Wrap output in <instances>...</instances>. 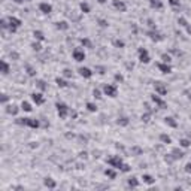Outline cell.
Returning <instances> with one entry per match:
<instances>
[{"label":"cell","mask_w":191,"mask_h":191,"mask_svg":"<svg viewBox=\"0 0 191 191\" xmlns=\"http://www.w3.org/2000/svg\"><path fill=\"white\" fill-rule=\"evenodd\" d=\"M78 73L82 76L84 79H90V78H93V75H94V72H93L90 67H84V66H81L78 69Z\"/></svg>","instance_id":"obj_9"},{"label":"cell","mask_w":191,"mask_h":191,"mask_svg":"<svg viewBox=\"0 0 191 191\" xmlns=\"http://www.w3.org/2000/svg\"><path fill=\"white\" fill-rule=\"evenodd\" d=\"M25 72H27V75L32 76V78H33V76H36V70H34L32 66H28V64L25 66Z\"/></svg>","instance_id":"obj_38"},{"label":"cell","mask_w":191,"mask_h":191,"mask_svg":"<svg viewBox=\"0 0 191 191\" xmlns=\"http://www.w3.org/2000/svg\"><path fill=\"white\" fill-rule=\"evenodd\" d=\"M8 23H9V25H8L9 33H17V30L21 27V24H23V21L18 17H14V15L8 17Z\"/></svg>","instance_id":"obj_2"},{"label":"cell","mask_w":191,"mask_h":191,"mask_svg":"<svg viewBox=\"0 0 191 191\" xmlns=\"http://www.w3.org/2000/svg\"><path fill=\"white\" fill-rule=\"evenodd\" d=\"M20 109H21V108H18L17 105H8L5 111H6V114H8V115L15 116V115L18 114V112H20Z\"/></svg>","instance_id":"obj_18"},{"label":"cell","mask_w":191,"mask_h":191,"mask_svg":"<svg viewBox=\"0 0 191 191\" xmlns=\"http://www.w3.org/2000/svg\"><path fill=\"white\" fill-rule=\"evenodd\" d=\"M81 45H82L84 48H93V43L88 37H82V39H81Z\"/></svg>","instance_id":"obj_34"},{"label":"cell","mask_w":191,"mask_h":191,"mask_svg":"<svg viewBox=\"0 0 191 191\" xmlns=\"http://www.w3.org/2000/svg\"><path fill=\"white\" fill-rule=\"evenodd\" d=\"M137 57H139V61L143 63V64H148L151 61V55L146 48H139L137 50Z\"/></svg>","instance_id":"obj_6"},{"label":"cell","mask_w":191,"mask_h":191,"mask_svg":"<svg viewBox=\"0 0 191 191\" xmlns=\"http://www.w3.org/2000/svg\"><path fill=\"white\" fill-rule=\"evenodd\" d=\"M142 181H143V184H146V185H152V184H155L154 176H152V175H148V173L142 175Z\"/></svg>","instance_id":"obj_21"},{"label":"cell","mask_w":191,"mask_h":191,"mask_svg":"<svg viewBox=\"0 0 191 191\" xmlns=\"http://www.w3.org/2000/svg\"><path fill=\"white\" fill-rule=\"evenodd\" d=\"M55 109H57V115L60 116V119H66L69 114H70V109L64 102H57L55 103Z\"/></svg>","instance_id":"obj_1"},{"label":"cell","mask_w":191,"mask_h":191,"mask_svg":"<svg viewBox=\"0 0 191 191\" xmlns=\"http://www.w3.org/2000/svg\"><path fill=\"white\" fill-rule=\"evenodd\" d=\"M157 67H158V70L161 72V73H164V75H167V73H170L172 72V66H170V63H158L157 64Z\"/></svg>","instance_id":"obj_14"},{"label":"cell","mask_w":191,"mask_h":191,"mask_svg":"<svg viewBox=\"0 0 191 191\" xmlns=\"http://www.w3.org/2000/svg\"><path fill=\"white\" fill-rule=\"evenodd\" d=\"M127 185H128V188H137L141 185V182H139V179L136 176H130L127 179Z\"/></svg>","instance_id":"obj_19"},{"label":"cell","mask_w":191,"mask_h":191,"mask_svg":"<svg viewBox=\"0 0 191 191\" xmlns=\"http://www.w3.org/2000/svg\"><path fill=\"white\" fill-rule=\"evenodd\" d=\"M43 185H45L48 190H55V188H57V181H55L54 178H51V176H46V178L43 179Z\"/></svg>","instance_id":"obj_13"},{"label":"cell","mask_w":191,"mask_h":191,"mask_svg":"<svg viewBox=\"0 0 191 191\" xmlns=\"http://www.w3.org/2000/svg\"><path fill=\"white\" fill-rule=\"evenodd\" d=\"M11 57L15 58V60H18V54H17V52H11Z\"/></svg>","instance_id":"obj_53"},{"label":"cell","mask_w":191,"mask_h":191,"mask_svg":"<svg viewBox=\"0 0 191 191\" xmlns=\"http://www.w3.org/2000/svg\"><path fill=\"white\" fill-rule=\"evenodd\" d=\"M97 23H99L100 27H108V25H109L106 20H97Z\"/></svg>","instance_id":"obj_51"},{"label":"cell","mask_w":191,"mask_h":191,"mask_svg":"<svg viewBox=\"0 0 191 191\" xmlns=\"http://www.w3.org/2000/svg\"><path fill=\"white\" fill-rule=\"evenodd\" d=\"M55 84H57L58 88H66L67 85H69L66 79H64V78H60V76H57V78H55Z\"/></svg>","instance_id":"obj_26"},{"label":"cell","mask_w":191,"mask_h":191,"mask_svg":"<svg viewBox=\"0 0 191 191\" xmlns=\"http://www.w3.org/2000/svg\"><path fill=\"white\" fill-rule=\"evenodd\" d=\"M115 81L116 82H124V76L121 73H115Z\"/></svg>","instance_id":"obj_49"},{"label":"cell","mask_w":191,"mask_h":191,"mask_svg":"<svg viewBox=\"0 0 191 191\" xmlns=\"http://www.w3.org/2000/svg\"><path fill=\"white\" fill-rule=\"evenodd\" d=\"M79 9H81V12H84V14H90L91 12V6L87 2H81L79 3Z\"/></svg>","instance_id":"obj_25"},{"label":"cell","mask_w":191,"mask_h":191,"mask_svg":"<svg viewBox=\"0 0 191 191\" xmlns=\"http://www.w3.org/2000/svg\"><path fill=\"white\" fill-rule=\"evenodd\" d=\"M130 170H132V167L128 166L127 163H124V164H123V167H121V170H119V172H123V173H128Z\"/></svg>","instance_id":"obj_47"},{"label":"cell","mask_w":191,"mask_h":191,"mask_svg":"<svg viewBox=\"0 0 191 191\" xmlns=\"http://www.w3.org/2000/svg\"><path fill=\"white\" fill-rule=\"evenodd\" d=\"M154 90H155V93L157 94H160V96H166L167 94V87H166V84L164 82H160V81H155L154 82Z\"/></svg>","instance_id":"obj_8"},{"label":"cell","mask_w":191,"mask_h":191,"mask_svg":"<svg viewBox=\"0 0 191 191\" xmlns=\"http://www.w3.org/2000/svg\"><path fill=\"white\" fill-rule=\"evenodd\" d=\"M169 5H170L172 8H179V6H181V2H179V0H169Z\"/></svg>","instance_id":"obj_46"},{"label":"cell","mask_w":191,"mask_h":191,"mask_svg":"<svg viewBox=\"0 0 191 191\" xmlns=\"http://www.w3.org/2000/svg\"><path fill=\"white\" fill-rule=\"evenodd\" d=\"M178 24L181 25V27H187V25H188V21H187L184 17H179L178 18Z\"/></svg>","instance_id":"obj_44"},{"label":"cell","mask_w":191,"mask_h":191,"mask_svg":"<svg viewBox=\"0 0 191 191\" xmlns=\"http://www.w3.org/2000/svg\"><path fill=\"white\" fill-rule=\"evenodd\" d=\"M72 57H73V60H75V61L81 63V61H84V60H85L87 54H85L84 48H75V50L72 51Z\"/></svg>","instance_id":"obj_7"},{"label":"cell","mask_w":191,"mask_h":191,"mask_svg":"<svg viewBox=\"0 0 191 191\" xmlns=\"http://www.w3.org/2000/svg\"><path fill=\"white\" fill-rule=\"evenodd\" d=\"M172 155L175 157V160H178V158L184 157V152L179 150V148H173V150H172Z\"/></svg>","instance_id":"obj_32"},{"label":"cell","mask_w":191,"mask_h":191,"mask_svg":"<svg viewBox=\"0 0 191 191\" xmlns=\"http://www.w3.org/2000/svg\"><path fill=\"white\" fill-rule=\"evenodd\" d=\"M63 76H66V78H72L73 76V72L70 70V69H63Z\"/></svg>","instance_id":"obj_45"},{"label":"cell","mask_w":191,"mask_h":191,"mask_svg":"<svg viewBox=\"0 0 191 191\" xmlns=\"http://www.w3.org/2000/svg\"><path fill=\"white\" fill-rule=\"evenodd\" d=\"M12 2H14V3H18V5H20V3H23V2H25V0H12Z\"/></svg>","instance_id":"obj_55"},{"label":"cell","mask_w":191,"mask_h":191,"mask_svg":"<svg viewBox=\"0 0 191 191\" xmlns=\"http://www.w3.org/2000/svg\"><path fill=\"white\" fill-rule=\"evenodd\" d=\"M0 72H2V75H9L11 73V64H9L6 60H2L0 61Z\"/></svg>","instance_id":"obj_16"},{"label":"cell","mask_w":191,"mask_h":191,"mask_svg":"<svg viewBox=\"0 0 191 191\" xmlns=\"http://www.w3.org/2000/svg\"><path fill=\"white\" fill-rule=\"evenodd\" d=\"M20 108H21V111H23V112H32V111H33V108H32V103H30V102H25V100H23V102H21V106H20Z\"/></svg>","instance_id":"obj_22"},{"label":"cell","mask_w":191,"mask_h":191,"mask_svg":"<svg viewBox=\"0 0 191 191\" xmlns=\"http://www.w3.org/2000/svg\"><path fill=\"white\" fill-rule=\"evenodd\" d=\"M32 100H33V103H36L37 106H41V105H43L45 103V96H43V93L42 91H37V93H33L32 94Z\"/></svg>","instance_id":"obj_10"},{"label":"cell","mask_w":191,"mask_h":191,"mask_svg":"<svg viewBox=\"0 0 191 191\" xmlns=\"http://www.w3.org/2000/svg\"><path fill=\"white\" fill-rule=\"evenodd\" d=\"M39 11L42 14H45V15H50L52 12V5L48 3V2H42V3H39Z\"/></svg>","instance_id":"obj_12"},{"label":"cell","mask_w":191,"mask_h":191,"mask_svg":"<svg viewBox=\"0 0 191 191\" xmlns=\"http://www.w3.org/2000/svg\"><path fill=\"white\" fill-rule=\"evenodd\" d=\"M8 102H9V96L6 94V93H3V94H2V99H0V103H2L3 106H6Z\"/></svg>","instance_id":"obj_42"},{"label":"cell","mask_w":191,"mask_h":191,"mask_svg":"<svg viewBox=\"0 0 191 191\" xmlns=\"http://www.w3.org/2000/svg\"><path fill=\"white\" fill-rule=\"evenodd\" d=\"M27 119H28V118H18L15 123H17L18 125H25V127H27Z\"/></svg>","instance_id":"obj_48"},{"label":"cell","mask_w":191,"mask_h":191,"mask_svg":"<svg viewBox=\"0 0 191 191\" xmlns=\"http://www.w3.org/2000/svg\"><path fill=\"white\" fill-rule=\"evenodd\" d=\"M32 50H33V51H41V50H42V45H41V42H39V41L33 42V43H32Z\"/></svg>","instance_id":"obj_43"},{"label":"cell","mask_w":191,"mask_h":191,"mask_svg":"<svg viewBox=\"0 0 191 191\" xmlns=\"http://www.w3.org/2000/svg\"><path fill=\"white\" fill-rule=\"evenodd\" d=\"M97 2H99L100 5H105V3H106V2H108V0H97Z\"/></svg>","instance_id":"obj_56"},{"label":"cell","mask_w":191,"mask_h":191,"mask_svg":"<svg viewBox=\"0 0 191 191\" xmlns=\"http://www.w3.org/2000/svg\"><path fill=\"white\" fill-rule=\"evenodd\" d=\"M151 102L155 103V106H157L158 109H166L167 108V103L164 102L163 96H160V94H157V93L151 94Z\"/></svg>","instance_id":"obj_5"},{"label":"cell","mask_w":191,"mask_h":191,"mask_svg":"<svg viewBox=\"0 0 191 191\" xmlns=\"http://www.w3.org/2000/svg\"><path fill=\"white\" fill-rule=\"evenodd\" d=\"M34 85H36L41 91H45V90L48 88V85H46V82H45L43 79H36V84H34Z\"/></svg>","instance_id":"obj_28"},{"label":"cell","mask_w":191,"mask_h":191,"mask_svg":"<svg viewBox=\"0 0 191 191\" xmlns=\"http://www.w3.org/2000/svg\"><path fill=\"white\" fill-rule=\"evenodd\" d=\"M94 70H96L99 75H105V73H106V67H105V66H99V64L94 67Z\"/></svg>","instance_id":"obj_41"},{"label":"cell","mask_w":191,"mask_h":191,"mask_svg":"<svg viewBox=\"0 0 191 191\" xmlns=\"http://www.w3.org/2000/svg\"><path fill=\"white\" fill-rule=\"evenodd\" d=\"M146 34H148V37H150L151 41H154V42H160V41H163V39H164V37H163V34L157 32V28H152V30H150Z\"/></svg>","instance_id":"obj_11"},{"label":"cell","mask_w":191,"mask_h":191,"mask_svg":"<svg viewBox=\"0 0 191 191\" xmlns=\"http://www.w3.org/2000/svg\"><path fill=\"white\" fill-rule=\"evenodd\" d=\"M151 114H152V112H150V111H146L145 114H142L141 119H142V121H143V123H150V119H151Z\"/></svg>","instance_id":"obj_37"},{"label":"cell","mask_w":191,"mask_h":191,"mask_svg":"<svg viewBox=\"0 0 191 191\" xmlns=\"http://www.w3.org/2000/svg\"><path fill=\"white\" fill-rule=\"evenodd\" d=\"M103 94L111 97V99H114V97H116V94H118V87H116L115 84H105L103 85Z\"/></svg>","instance_id":"obj_3"},{"label":"cell","mask_w":191,"mask_h":191,"mask_svg":"<svg viewBox=\"0 0 191 191\" xmlns=\"http://www.w3.org/2000/svg\"><path fill=\"white\" fill-rule=\"evenodd\" d=\"M93 97H94L96 100H100V99H102V97H103L102 90H100V88H94V90H93Z\"/></svg>","instance_id":"obj_36"},{"label":"cell","mask_w":191,"mask_h":191,"mask_svg":"<svg viewBox=\"0 0 191 191\" xmlns=\"http://www.w3.org/2000/svg\"><path fill=\"white\" fill-rule=\"evenodd\" d=\"M185 28H187V33H188V34H191V25L188 24V25H187V27H185Z\"/></svg>","instance_id":"obj_54"},{"label":"cell","mask_w":191,"mask_h":191,"mask_svg":"<svg viewBox=\"0 0 191 191\" xmlns=\"http://www.w3.org/2000/svg\"><path fill=\"white\" fill-rule=\"evenodd\" d=\"M160 141H161V143H164V145H169V143H172V137L166 133H161L160 134Z\"/></svg>","instance_id":"obj_30"},{"label":"cell","mask_w":191,"mask_h":191,"mask_svg":"<svg viewBox=\"0 0 191 191\" xmlns=\"http://www.w3.org/2000/svg\"><path fill=\"white\" fill-rule=\"evenodd\" d=\"M150 6L152 9H161L163 8V2L161 0H150Z\"/></svg>","instance_id":"obj_29"},{"label":"cell","mask_w":191,"mask_h":191,"mask_svg":"<svg viewBox=\"0 0 191 191\" xmlns=\"http://www.w3.org/2000/svg\"><path fill=\"white\" fill-rule=\"evenodd\" d=\"M25 2H30V0H25Z\"/></svg>","instance_id":"obj_58"},{"label":"cell","mask_w":191,"mask_h":191,"mask_svg":"<svg viewBox=\"0 0 191 191\" xmlns=\"http://www.w3.org/2000/svg\"><path fill=\"white\" fill-rule=\"evenodd\" d=\"M87 109H88L90 112H97V105L93 103V102H88V103H87Z\"/></svg>","instance_id":"obj_39"},{"label":"cell","mask_w":191,"mask_h":191,"mask_svg":"<svg viewBox=\"0 0 191 191\" xmlns=\"http://www.w3.org/2000/svg\"><path fill=\"white\" fill-rule=\"evenodd\" d=\"M33 37L36 39V41H45V34H43V32H41V30H34L33 32Z\"/></svg>","instance_id":"obj_31"},{"label":"cell","mask_w":191,"mask_h":191,"mask_svg":"<svg viewBox=\"0 0 191 191\" xmlns=\"http://www.w3.org/2000/svg\"><path fill=\"white\" fill-rule=\"evenodd\" d=\"M106 163H108L111 167L121 170V167H123V164H124V160L119 157V155H112V157H109L108 160H106Z\"/></svg>","instance_id":"obj_4"},{"label":"cell","mask_w":191,"mask_h":191,"mask_svg":"<svg viewBox=\"0 0 191 191\" xmlns=\"http://www.w3.org/2000/svg\"><path fill=\"white\" fill-rule=\"evenodd\" d=\"M79 155H81V157H84V158H87V152H81Z\"/></svg>","instance_id":"obj_57"},{"label":"cell","mask_w":191,"mask_h":191,"mask_svg":"<svg viewBox=\"0 0 191 191\" xmlns=\"http://www.w3.org/2000/svg\"><path fill=\"white\" fill-rule=\"evenodd\" d=\"M112 5L119 12H125L127 11V5H125V2H123V0H112Z\"/></svg>","instance_id":"obj_15"},{"label":"cell","mask_w":191,"mask_h":191,"mask_svg":"<svg viewBox=\"0 0 191 191\" xmlns=\"http://www.w3.org/2000/svg\"><path fill=\"white\" fill-rule=\"evenodd\" d=\"M160 58H161V61H163V63H170V61H172V55H170V54H167V52H163V54L160 55Z\"/></svg>","instance_id":"obj_35"},{"label":"cell","mask_w":191,"mask_h":191,"mask_svg":"<svg viewBox=\"0 0 191 191\" xmlns=\"http://www.w3.org/2000/svg\"><path fill=\"white\" fill-rule=\"evenodd\" d=\"M179 146H181V148H190L191 141L190 139H185V137H184V139H179Z\"/></svg>","instance_id":"obj_33"},{"label":"cell","mask_w":191,"mask_h":191,"mask_svg":"<svg viewBox=\"0 0 191 191\" xmlns=\"http://www.w3.org/2000/svg\"><path fill=\"white\" fill-rule=\"evenodd\" d=\"M116 124L121 125V127H127V125L130 124V119H128V116H119L116 119Z\"/></svg>","instance_id":"obj_23"},{"label":"cell","mask_w":191,"mask_h":191,"mask_svg":"<svg viewBox=\"0 0 191 191\" xmlns=\"http://www.w3.org/2000/svg\"><path fill=\"white\" fill-rule=\"evenodd\" d=\"M105 176H108L109 179H115V178H116V172H115V169L109 166L108 169L105 170Z\"/></svg>","instance_id":"obj_24"},{"label":"cell","mask_w":191,"mask_h":191,"mask_svg":"<svg viewBox=\"0 0 191 191\" xmlns=\"http://www.w3.org/2000/svg\"><path fill=\"white\" fill-rule=\"evenodd\" d=\"M114 46H115V48H124L125 42L121 41V39H115V41H114Z\"/></svg>","instance_id":"obj_40"},{"label":"cell","mask_w":191,"mask_h":191,"mask_svg":"<svg viewBox=\"0 0 191 191\" xmlns=\"http://www.w3.org/2000/svg\"><path fill=\"white\" fill-rule=\"evenodd\" d=\"M164 124L169 125V127H172V128H178V121L175 119L173 116H166V118H164Z\"/></svg>","instance_id":"obj_20"},{"label":"cell","mask_w":191,"mask_h":191,"mask_svg":"<svg viewBox=\"0 0 191 191\" xmlns=\"http://www.w3.org/2000/svg\"><path fill=\"white\" fill-rule=\"evenodd\" d=\"M27 127H28V128H33V130H36V128H39V127H41V121H39V119H36V118H28V119H27Z\"/></svg>","instance_id":"obj_17"},{"label":"cell","mask_w":191,"mask_h":191,"mask_svg":"<svg viewBox=\"0 0 191 191\" xmlns=\"http://www.w3.org/2000/svg\"><path fill=\"white\" fill-rule=\"evenodd\" d=\"M185 172H187V173H191V161L190 163H187V166H185Z\"/></svg>","instance_id":"obj_52"},{"label":"cell","mask_w":191,"mask_h":191,"mask_svg":"<svg viewBox=\"0 0 191 191\" xmlns=\"http://www.w3.org/2000/svg\"><path fill=\"white\" fill-rule=\"evenodd\" d=\"M132 152L136 154V155H139V154H142V150L139 148V146H133V148H132Z\"/></svg>","instance_id":"obj_50"},{"label":"cell","mask_w":191,"mask_h":191,"mask_svg":"<svg viewBox=\"0 0 191 191\" xmlns=\"http://www.w3.org/2000/svg\"><path fill=\"white\" fill-rule=\"evenodd\" d=\"M55 28H57V30H63V32H64V30H69V23H67V21H58L57 24H55Z\"/></svg>","instance_id":"obj_27"}]
</instances>
